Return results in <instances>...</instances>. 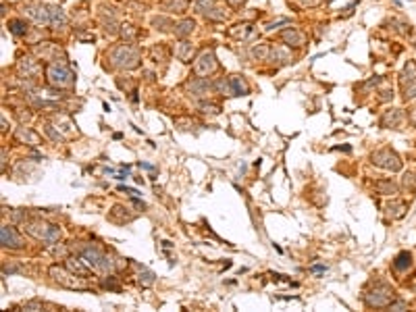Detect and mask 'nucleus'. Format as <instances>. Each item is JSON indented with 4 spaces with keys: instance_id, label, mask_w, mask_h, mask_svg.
Returning a JSON list of instances; mask_svg holds the SVG:
<instances>
[{
    "instance_id": "obj_28",
    "label": "nucleus",
    "mask_w": 416,
    "mask_h": 312,
    "mask_svg": "<svg viewBox=\"0 0 416 312\" xmlns=\"http://www.w3.org/2000/svg\"><path fill=\"white\" fill-rule=\"evenodd\" d=\"M102 289H109V291H121V283H119V277H115L113 273H109L107 277H102L100 281Z\"/></svg>"
},
{
    "instance_id": "obj_46",
    "label": "nucleus",
    "mask_w": 416,
    "mask_h": 312,
    "mask_svg": "<svg viewBox=\"0 0 416 312\" xmlns=\"http://www.w3.org/2000/svg\"><path fill=\"white\" fill-rule=\"evenodd\" d=\"M227 5L231 7V9H241L246 5V0H227Z\"/></svg>"
},
{
    "instance_id": "obj_42",
    "label": "nucleus",
    "mask_w": 416,
    "mask_h": 312,
    "mask_svg": "<svg viewBox=\"0 0 416 312\" xmlns=\"http://www.w3.org/2000/svg\"><path fill=\"white\" fill-rule=\"evenodd\" d=\"M117 85H119L121 90H135L131 79H125V81H123V79H117Z\"/></svg>"
},
{
    "instance_id": "obj_34",
    "label": "nucleus",
    "mask_w": 416,
    "mask_h": 312,
    "mask_svg": "<svg viewBox=\"0 0 416 312\" xmlns=\"http://www.w3.org/2000/svg\"><path fill=\"white\" fill-rule=\"evenodd\" d=\"M215 90H217L219 94H223V96H233V92H231V83H229V77H227V79H225V77L217 79V81H215Z\"/></svg>"
},
{
    "instance_id": "obj_16",
    "label": "nucleus",
    "mask_w": 416,
    "mask_h": 312,
    "mask_svg": "<svg viewBox=\"0 0 416 312\" xmlns=\"http://www.w3.org/2000/svg\"><path fill=\"white\" fill-rule=\"evenodd\" d=\"M281 40H283L287 46H293V48H300V46H304V42H306L304 33L298 31L296 27H287V29L281 33Z\"/></svg>"
},
{
    "instance_id": "obj_6",
    "label": "nucleus",
    "mask_w": 416,
    "mask_h": 312,
    "mask_svg": "<svg viewBox=\"0 0 416 312\" xmlns=\"http://www.w3.org/2000/svg\"><path fill=\"white\" fill-rule=\"evenodd\" d=\"M48 273H50V277H52V281L55 283H59L61 287H67V289H88L85 287L79 279L81 277H73V273L69 271L67 267L63 269V267H59V265H52L50 269H48Z\"/></svg>"
},
{
    "instance_id": "obj_22",
    "label": "nucleus",
    "mask_w": 416,
    "mask_h": 312,
    "mask_svg": "<svg viewBox=\"0 0 416 312\" xmlns=\"http://www.w3.org/2000/svg\"><path fill=\"white\" fill-rule=\"evenodd\" d=\"M250 33H252V23H239V25H235V27H231L227 31V36L241 42V40H248Z\"/></svg>"
},
{
    "instance_id": "obj_41",
    "label": "nucleus",
    "mask_w": 416,
    "mask_h": 312,
    "mask_svg": "<svg viewBox=\"0 0 416 312\" xmlns=\"http://www.w3.org/2000/svg\"><path fill=\"white\" fill-rule=\"evenodd\" d=\"M202 113L204 115H219L221 107H217V104H202Z\"/></svg>"
},
{
    "instance_id": "obj_27",
    "label": "nucleus",
    "mask_w": 416,
    "mask_h": 312,
    "mask_svg": "<svg viewBox=\"0 0 416 312\" xmlns=\"http://www.w3.org/2000/svg\"><path fill=\"white\" fill-rule=\"evenodd\" d=\"M375 187H377V192L383 194V196H395L397 194V185L391 179H381V181L375 183Z\"/></svg>"
},
{
    "instance_id": "obj_32",
    "label": "nucleus",
    "mask_w": 416,
    "mask_h": 312,
    "mask_svg": "<svg viewBox=\"0 0 416 312\" xmlns=\"http://www.w3.org/2000/svg\"><path fill=\"white\" fill-rule=\"evenodd\" d=\"M119 36L123 38L125 42H133L135 36H137V29L133 25H129V23H123V25H121V29H119Z\"/></svg>"
},
{
    "instance_id": "obj_50",
    "label": "nucleus",
    "mask_w": 416,
    "mask_h": 312,
    "mask_svg": "<svg viewBox=\"0 0 416 312\" xmlns=\"http://www.w3.org/2000/svg\"><path fill=\"white\" fill-rule=\"evenodd\" d=\"M410 123L416 127V109H412V111H410Z\"/></svg>"
},
{
    "instance_id": "obj_5",
    "label": "nucleus",
    "mask_w": 416,
    "mask_h": 312,
    "mask_svg": "<svg viewBox=\"0 0 416 312\" xmlns=\"http://www.w3.org/2000/svg\"><path fill=\"white\" fill-rule=\"evenodd\" d=\"M46 81L50 88H55V90H71L75 85V75L71 73V69L65 65L48 63L46 65Z\"/></svg>"
},
{
    "instance_id": "obj_20",
    "label": "nucleus",
    "mask_w": 416,
    "mask_h": 312,
    "mask_svg": "<svg viewBox=\"0 0 416 312\" xmlns=\"http://www.w3.org/2000/svg\"><path fill=\"white\" fill-rule=\"evenodd\" d=\"M196 29V21L194 19H181L177 25H175V36L179 38V40H185L187 36H192V31Z\"/></svg>"
},
{
    "instance_id": "obj_23",
    "label": "nucleus",
    "mask_w": 416,
    "mask_h": 312,
    "mask_svg": "<svg viewBox=\"0 0 416 312\" xmlns=\"http://www.w3.org/2000/svg\"><path fill=\"white\" fill-rule=\"evenodd\" d=\"M412 267V254L410 252H400L393 258V271L397 273H406Z\"/></svg>"
},
{
    "instance_id": "obj_25",
    "label": "nucleus",
    "mask_w": 416,
    "mask_h": 312,
    "mask_svg": "<svg viewBox=\"0 0 416 312\" xmlns=\"http://www.w3.org/2000/svg\"><path fill=\"white\" fill-rule=\"evenodd\" d=\"M15 137H17V140H19V142H25V144H29V146H38V142H40V137L36 135V133H33L29 127H19V129H17V133H15Z\"/></svg>"
},
{
    "instance_id": "obj_47",
    "label": "nucleus",
    "mask_w": 416,
    "mask_h": 312,
    "mask_svg": "<svg viewBox=\"0 0 416 312\" xmlns=\"http://www.w3.org/2000/svg\"><path fill=\"white\" fill-rule=\"evenodd\" d=\"M119 189H121V192H125V194H129V196H137V194H140L137 189H133V187H125V185H119Z\"/></svg>"
},
{
    "instance_id": "obj_18",
    "label": "nucleus",
    "mask_w": 416,
    "mask_h": 312,
    "mask_svg": "<svg viewBox=\"0 0 416 312\" xmlns=\"http://www.w3.org/2000/svg\"><path fill=\"white\" fill-rule=\"evenodd\" d=\"M408 211V204L402 202V200H391L387 206H385V213L389 219H402Z\"/></svg>"
},
{
    "instance_id": "obj_30",
    "label": "nucleus",
    "mask_w": 416,
    "mask_h": 312,
    "mask_svg": "<svg viewBox=\"0 0 416 312\" xmlns=\"http://www.w3.org/2000/svg\"><path fill=\"white\" fill-rule=\"evenodd\" d=\"M273 63L275 61H279V63H291V55L285 50V48H271V57H269Z\"/></svg>"
},
{
    "instance_id": "obj_10",
    "label": "nucleus",
    "mask_w": 416,
    "mask_h": 312,
    "mask_svg": "<svg viewBox=\"0 0 416 312\" xmlns=\"http://www.w3.org/2000/svg\"><path fill=\"white\" fill-rule=\"evenodd\" d=\"M0 244H3V248H9V250H21L25 246L21 235L17 233L13 225H3L0 227Z\"/></svg>"
},
{
    "instance_id": "obj_9",
    "label": "nucleus",
    "mask_w": 416,
    "mask_h": 312,
    "mask_svg": "<svg viewBox=\"0 0 416 312\" xmlns=\"http://www.w3.org/2000/svg\"><path fill=\"white\" fill-rule=\"evenodd\" d=\"M217 69H219V63H217V57L213 50H204L194 63V73L200 77H208L211 73H215Z\"/></svg>"
},
{
    "instance_id": "obj_31",
    "label": "nucleus",
    "mask_w": 416,
    "mask_h": 312,
    "mask_svg": "<svg viewBox=\"0 0 416 312\" xmlns=\"http://www.w3.org/2000/svg\"><path fill=\"white\" fill-rule=\"evenodd\" d=\"M152 25L156 27V29H161V31H171V27H175V23H173L169 17H154L152 19Z\"/></svg>"
},
{
    "instance_id": "obj_48",
    "label": "nucleus",
    "mask_w": 416,
    "mask_h": 312,
    "mask_svg": "<svg viewBox=\"0 0 416 312\" xmlns=\"http://www.w3.org/2000/svg\"><path fill=\"white\" fill-rule=\"evenodd\" d=\"M77 38H79V40H85V42H94V36H92V33H83V31H77Z\"/></svg>"
},
{
    "instance_id": "obj_43",
    "label": "nucleus",
    "mask_w": 416,
    "mask_h": 312,
    "mask_svg": "<svg viewBox=\"0 0 416 312\" xmlns=\"http://www.w3.org/2000/svg\"><path fill=\"white\" fill-rule=\"evenodd\" d=\"M408 306H406V302L404 300H393L391 304H389V310H406Z\"/></svg>"
},
{
    "instance_id": "obj_36",
    "label": "nucleus",
    "mask_w": 416,
    "mask_h": 312,
    "mask_svg": "<svg viewBox=\"0 0 416 312\" xmlns=\"http://www.w3.org/2000/svg\"><path fill=\"white\" fill-rule=\"evenodd\" d=\"M204 17H206V19H211V21H225V19H227V13H225L223 9H219V7H215L208 13H204Z\"/></svg>"
},
{
    "instance_id": "obj_14",
    "label": "nucleus",
    "mask_w": 416,
    "mask_h": 312,
    "mask_svg": "<svg viewBox=\"0 0 416 312\" xmlns=\"http://www.w3.org/2000/svg\"><path fill=\"white\" fill-rule=\"evenodd\" d=\"M17 69H19L21 77H25V79H33V77H36V75L40 73L38 63L33 61L31 57H21L19 63H17Z\"/></svg>"
},
{
    "instance_id": "obj_3",
    "label": "nucleus",
    "mask_w": 416,
    "mask_h": 312,
    "mask_svg": "<svg viewBox=\"0 0 416 312\" xmlns=\"http://www.w3.org/2000/svg\"><path fill=\"white\" fill-rule=\"evenodd\" d=\"M393 300H395V291L383 279L373 281L371 287L364 289V293H362V302L369 308H389V304Z\"/></svg>"
},
{
    "instance_id": "obj_24",
    "label": "nucleus",
    "mask_w": 416,
    "mask_h": 312,
    "mask_svg": "<svg viewBox=\"0 0 416 312\" xmlns=\"http://www.w3.org/2000/svg\"><path fill=\"white\" fill-rule=\"evenodd\" d=\"M67 15L61 7H55V5H50V25L52 27H65L67 25Z\"/></svg>"
},
{
    "instance_id": "obj_33",
    "label": "nucleus",
    "mask_w": 416,
    "mask_h": 312,
    "mask_svg": "<svg viewBox=\"0 0 416 312\" xmlns=\"http://www.w3.org/2000/svg\"><path fill=\"white\" fill-rule=\"evenodd\" d=\"M150 55H152V61H154V63H165V61L169 59V52H167V48H165L163 44L154 46V48L150 50Z\"/></svg>"
},
{
    "instance_id": "obj_35",
    "label": "nucleus",
    "mask_w": 416,
    "mask_h": 312,
    "mask_svg": "<svg viewBox=\"0 0 416 312\" xmlns=\"http://www.w3.org/2000/svg\"><path fill=\"white\" fill-rule=\"evenodd\" d=\"M154 281H156V275H154L152 271H146V269H142L140 277H137V283H140L142 287H150V285H152Z\"/></svg>"
},
{
    "instance_id": "obj_12",
    "label": "nucleus",
    "mask_w": 416,
    "mask_h": 312,
    "mask_svg": "<svg viewBox=\"0 0 416 312\" xmlns=\"http://www.w3.org/2000/svg\"><path fill=\"white\" fill-rule=\"evenodd\" d=\"M25 15L29 19H33L38 25H50V5H40V3H33V5H27L23 7Z\"/></svg>"
},
{
    "instance_id": "obj_21",
    "label": "nucleus",
    "mask_w": 416,
    "mask_h": 312,
    "mask_svg": "<svg viewBox=\"0 0 416 312\" xmlns=\"http://www.w3.org/2000/svg\"><path fill=\"white\" fill-rule=\"evenodd\" d=\"M229 83H231L233 96H248V94H250L248 83H246V79L241 77V75H231V77H229Z\"/></svg>"
},
{
    "instance_id": "obj_4",
    "label": "nucleus",
    "mask_w": 416,
    "mask_h": 312,
    "mask_svg": "<svg viewBox=\"0 0 416 312\" xmlns=\"http://www.w3.org/2000/svg\"><path fill=\"white\" fill-rule=\"evenodd\" d=\"M23 229L33 237L42 241L46 246H55L57 241L61 239V227L59 225H52V223H46L42 219H29L23 223Z\"/></svg>"
},
{
    "instance_id": "obj_38",
    "label": "nucleus",
    "mask_w": 416,
    "mask_h": 312,
    "mask_svg": "<svg viewBox=\"0 0 416 312\" xmlns=\"http://www.w3.org/2000/svg\"><path fill=\"white\" fill-rule=\"evenodd\" d=\"M196 9L198 13H208L211 9H215V0H196Z\"/></svg>"
},
{
    "instance_id": "obj_29",
    "label": "nucleus",
    "mask_w": 416,
    "mask_h": 312,
    "mask_svg": "<svg viewBox=\"0 0 416 312\" xmlns=\"http://www.w3.org/2000/svg\"><path fill=\"white\" fill-rule=\"evenodd\" d=\"M269 57H271V46H269V44H256V46L252 48V59H256V61H269Z\"/></svg>"
},
{
    "instance_id": "obj_37",
    "label": "nucleus",
    "mask_w": 416,
    "mask_h": 312,
    "mask_svg": "<svg viewBox=\"0 0 416 312\" xmlns=\"http://www.w3.org/2000/svg\"><path fill=\"white\" fill-rule=\"evenodd\" d=\"M44 131H46V133H48V135H50V137H52V140H55L57 144H59V142H65V135H63L61 131H57L52 125H48V123H46V125H44Z\"/></svg>"
},
{
    "instance_id": "obj_13",
    "label": "nucleus",
    "mask_w": 416,
    "mask_h": 312,
    "mask_svg": "<svg viewBox=\"0 0 416 312\" xmlns=\"http://www.w3.org/2000/svg\"><path fill=\"white\" fill-rule=\"evenodd\" d=\"M402 121H404V117H402V111L400 109H389V111H385L383 115H381V121H379V125L381 127H385V129H397L402 125Z\"/></svg>"
},
{
    "instance_id": "obj_44",
    "label": "nucleus",
    "mask_w": 416,
    "mask_h": 312,
    "mask_svg": "<svg viewBox=\"0 0 416 312\" xmlns=\"http://www.w3.org/2000/svg\"><path fill=\"white\" fill-rule=\"evenodd\" d=\"M287 23H289V19H285V17H281V19H277V21L269 23V25H267V29H275V27H279V25H287Z\"/></svg>"
},
{
    "instance_id": "obj_26",
    "label": "nucleus",
    "mask_w": 416,
    "mask_h": 312,
    "mask_svg": "<svg viewBox=\"0 0 416 312\" xmlns=\"http://www.w3.org/2000/svg\"><path fill=\"white\" fill-rule=\"evenodd\" d=\"M9 31L13 33V36H27V31H29V25L25 19H11L9 21Z\"/></svg>"
},
{
    "instance_id": "obj_40",
    "label": "nucleus",
    "mask_w": 416,
    "mask_h": 312,
    "mask_svg": "<svg viewBox=\"0 0 416 312\" xmlns=\"http://www.w3.org/2000/svg\"><path fill=\"white\" fill-rule=\"evenodd\" d=\"M21 308H23V310H42L44 304H42L40 300H29V302H23Z\"/></svg>"
},
{
    "instance_id": "obj_51",
    "label": "nucleus",
    "mask_w": 416,
    "mask_h": 312,
    "mask_svg": "<svg viewBox=\"0 0 416 312\" xmlns=\"http://www.w3.org/2000/svg\"><path fill=\"white\" fill-rule=\"evenodd\" d=\"M140 167L146 169V171H156V167H154V165H148V163H140Z\"/></svg>"
},
{
    "instance_id": "obj_11",
    "label": "nucleus",
    "mask_w": 416,
    "mask_h": 312,
    "mask_svg": "<svg viewBox=\"0 0 416 312\" xmlns=\"http://www.w3.org/2000/svg\"><path fill=\"white\" fill-rule=\"evenodd\" d=\"M185 90L189 92V96H194V98H204V96H208L211 90H215V83L208 77H194V79H189L185 83Z\"/></svg>"
},
{
    "instance_id": "obj_15",
    "label": "nucleus",
    "mask_w": 416,
    "mask_h": 312,
    "mask_svg": "<svg viewBox=\"0 0 416 312\" xmlns=\"http://www.w3.org/2000/svg\"><path fill=\"white\" fill-rule=\"evenodd\" d=\"M65 260H67L65 267H67L69 271H71L73 275L81 277V279H88V277H90V269H88L90 265H88V263L81 265V260H79V258H75V256H67Z\"/></svg>"
},
{
    "instance_id": "obj_52",
    "label": "nucleus",
    "mask_w": 416,
    "mask_h": 312,
    "mask_svg": "<svg viewBox=\"0 0 416 312\" xmlns=\"http://www.w3.org/2000/svg\"><path fill=\"white\" fill-rule=\"evenodd\" d=\"M144 75H146V79H148V81H152V79H154V73H152V71H144Z\"/></svg>"
},
{
    "instance_id": "obj_49",
    "label": "nucleus",
    "mask_w": 416,
    "mask_h": 312,
    "mask_svg": "<svg viewBox=\"0 0 416 312\" xmlns=\"http://www.w3.org/2000/svg\"><path fill=\"white\" fill-rule=\"evenodd\" d=\"M323 271H327V267H323V265H315V267H310V273H323Z\"/></svg>"
},
{
    "instance_id": "obj_2",
    "label": "nucleus",
    "mask_w": 416,
    "mask_h": 312,
    "mask_svg": "<svg viewBox=\"0 0 416 312\" xmlns=\"http://www.w3.org/2000/svg\"><path fill=\"white\" fill-rule=\"evenodd\" d=\"M73 250L83 258V263H88L94 271H102V273H115V269H117V263L113 260V256L111 254H107L102 248H98V246H92V244H85V246H79V248H75L73 246Z\"/></svg>"
},
{
    "instance_id": "obj_19",
    "label": "nucleus",
    "mask_w": 416,
    "mask_h": 312,
    "mask_svg": "<svg viewBox=\"0 0 416 312\" xmlns=\"http://www.w3.org/2000/svg\"><path fill=\"white\" fill-rule=\"evenodd\" d=\"M109 219H111L113 223L125 225V223H131V221L135 219V215L127 213V208H125V206H115L113 211H111V215H109Z\"/></svg>"
},
{
    "instance_id": "obj_7",
    "label": "nucleus",
    "mask_w": 416,
    "mask_h": 312,
    "mask_svg": "<svg viewBox=\"0 0 416 312\" xmlns=\"http://www.w3.org/2000/svg\"><path fill=\"white\" fill-rule=\"evenodd\" d=\"M371 163L375 167H381V169H385V171H391V173H397L402 169V161H400V156H397L393 150L389 148H383V150H377L373 152L371 156Z\"/></svg>"
},
{
    "instance_id": "obj_8",
    "label": "nucleus",
    "mask_w": 416,
    "mask_h": 312,
    "mask_svg": "<svg viewBox=\"0 0 416 312\" xmlns=\"http://www.w3.org/2000/svg\"><path fill=\"white\" fill-rule=\"evenodd\" d=\"M400 83H402V96L404 100H414L416 98V63L414 61H408L404 65V71H402V77H400Z\"/></svg>"
},
{
    "instance_id": "obj_45",
    "label": "nucleus",
    "mask_w": 416,
    "mask_h": 312,
    "mask_svg": "<svg viewBox=\"0 0 416 312\" xmlns=\"http://www.w3.org/2000/svg\"><path fill=\"white\" fill-rule=\"evenodd\" d=\"M391 98H393V90H383V92H381V96H379L381 102H387V100H391Z\"/></svg>"
},
{
    "instance_id": "obj_39",
    "label": "nucleus",
    "mask_w": 416,
    "mask_h": 312,
    "mask_svg": "<svg viewBox=\"0 0 416 312\" xmlns=\"http://www.w3.org/2000/svg\"><path fill=\"white\" fill-rule=\"evenodd\" d=\"M169 9H175V13H185L187 0H169Z\"/></svg>"
},
{
    "instance_id": "obj_1",
    "label": "nucleus",
    "mask_w": 416,
    "mask_h": 312,
    "mask_svg": "<svg viewBox=\"0 0 416 312\" xmlns=\"http://www.w3.org/2000/svg\"><path fill=\"white\" fill-rule=\"evenodd\" d=\"M107 59L111 61V65L115 69H125V71H131V69H137L140 67V61H142V55H140V48L133 46V44H117L109 50Z\"/></svg>"
},
{
    "instance_id": "obj_17",
    "label": "nucleus",
    "mask_w": 416,
    "mask_h": 312,
    "mask_svg": "<svg viewBox=\"0 0 416 312\" xmlns=\"http://www.w3.org/2000/svg\"><path fill=\"white\" fill-rule=\"evenodd\" d=\"M194 55H196V48L189 44L187 40H181L177 42V48H175V57L181 61V63H192L194 61Z\"/></svg>"
}]
</instances>
